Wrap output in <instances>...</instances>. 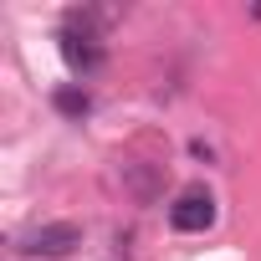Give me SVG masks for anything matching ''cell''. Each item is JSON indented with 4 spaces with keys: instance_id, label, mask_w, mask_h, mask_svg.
Wrapping results in <instances>:
<instances>
[{
    "instance_id": "1",
    "label": "cell",
    "mask_w": 261,
    "mask_h": 261,
    "mask_svg": "<svg viewBox=\"0 0 261 261\" xmlns=\"http://www.w3.org/2000/svg\"><path fill=\"white\" fill-rule=\"evenodd\" d=\"M57 41H62V57H67L72 72H97V67H102V41H97V31H92V16L72 11Z\"/></svg>"
},
{
    "instance_id": "2",
    "label": "cell",
    "mask_w": 261,
    "mask_h": 261,
    "mask_svg": "<svg viewBox=\"0 0 261 261\" xmlns=\"http://www.w3.org/2000/svg\"><path fill=\"white\" fill-rule=\"evenodd\" d=\"M169 225L185 230V236H190V230H210V225H215V200H210V190H205V185H190V190L169 205Z\"/></svg>"
},
{
    "instance_id": "3",
    "label": "cell",
    "mask_w": 261,
    "mask_h": 261,
    "mask_svg": "<svg viewBox=\"0 0 261 261\" xmlns=\"http://www.w3.org/2000/svg\"><path fill=\"white\" fill-rule=\"evenodd\" d=\"M72 246H82V230L72 220H51V225H36L31 236H21V256H67Z\"/></svg>"
},
{
    "instance_id": "4",
    "label": "cell",
    "mask_w": 261,
    "mask_h": 261,
    "mask_svg": "<svg viewBox=\"0 0 261 261\" xmlns=\"http://www.w3.org/2000/svg\"><path fill=\"white\" fill-rule=\"evenodd\" d=\"M51 102H57V113H67V118H82V113H87V92H82V87H62Z\"/></svg>"
}]
</instances>
